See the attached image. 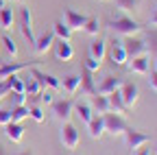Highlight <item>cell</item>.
Returning a JSON list of instances; mask_svg holds the SVG:
<instances>
[{"mask_svg": "<svg viewBox=\"0 0 157 155\" xmlns=\"http://www.w3.org/2000/svg\"><path fill=\"white\" fill-rule=\"evenodd\" d=\"M120 96H122L124 107L129 109V107H133V105L137 103L140 90H137V85H135V83H122V87H120Z\"/></svg>", "mask_w": 157, "mask_h": 155, "instance_id": "cell-11", "label": "cell"}, {"mask_svg": "<svg viewBox=\"0 0 157 155\" xmlns=\"http://www.w3.org/2000/svg\"><path fill=\"white\" fill-rule=\"evenodd\" d=\"M52 48H55V59L57 61H70L72 57H74V48L66 40H55Z\"/></svg>", "mask_w": 157, "mask_h": 155, "instance_id": "cell-8", "label": "cell"}, {"mask_svg": "<svg viewBox=\"0 0 157 155\" xmlns=\"http://www.w3.org/2000/svg\"><path fill=\"white\" fill-rule=\"evenodd\" d=\"M124 140H127V144H129L131 151H140L151 138H148L146 133H140V131H135V129H129V127H127V131H124Z\"/></svg>", "mask_w": 157, "mask_h": 155, "instance_id": "cell-6", "label": "cell"}, {"mask_svg": "<svg viewBox=\"0 0 157 155\" xmlns=\"http://www.w3.org/2000/svg\"><path fill=\"white\" fill-rule=\"evenodd\" d=\"M107 101H109V111L118 114V116H127V107L122 103V96H120V90H116L107 96Z\"/></svg>", "mask_w": 157, "mask_h": 155, "instance_id": "cell-16", "label": "cell"}, {"mask_svg": "<svg viewBox=\"0 0 157 155\" xmlns=\"http://www.w3.org/2000/svg\"><path fill=\"white\" fill-rule=\"evenodd\" d=\"M13 24H15V13H13V9H11L9 5L0 7V26L7 29V31H11Z\"/></svg>", "mask_w": 157, "mask_h": 155, "instance_id": "cell-19", "label": "cell"}, {"mask_svg": "<svg viewBox=\"0 0 157 155\" xmlns=\"http://www.w3.org/2000/svg\"><path fill=\"white\" fill-rule=\"evenodd\" d=\"M151 26H155V29H157V9H155V13L151 15Z\"/></svg>", "mask_w": 157, "mask_h": 155, "instance_id": "cell-41", "label": "cell"}, {"mask_svg": "<svg viewBox=\"0 0 157 155\" xmlns=\"http://www.w3.org/2000/svg\"><path fill=\"white\" fill-rule=\"evenodd\" d=\"M9 122H11V111L0 109V125H9Z\"/></svg>", "mask_w": 157, "mask_h": 155, "instance_id": "cell-39", "label": "cell"}, {"mask_svg": "<svg viewBox=\"0 0 157 155\" xmlns=\"http://www.w3.org/2000/svg\"><path fill=\"white\" fill-rule=\"evenodd\" d=\"M124 46V52L129 59H133V57H140V55H148V48H146V42L137 40V37H127V40L122 42Z\"/></svg>", "mask_w": 157, "mask_h": 155, "instance_id": "cell-4", "label": "cell"}, {"mask_svg": "<svg viewBox=\"0 0 157 155\" xmlns=\"http://www.w3.org/2000/svg\"><path fill=\"white\" fill-rule=\"evenodd\" d=\"M83 31L90 33V35H98V31H101V24H98V17H87L85 24H83Z\"/></svg>", "mask_w": 157, "mask_h": 155, "instance_id": "cell-29", "label": "cell"}, {"mask_svg": "<svg viewBox=\"0 0 157 155\" xmlns=\"http://www.w3.org/2000/svg\"><path fill=\"white\" fill-rule=\"evenodd\" d=\"M20 31H22V35L29 40V44H35L37 37L33 35V15H31L29 7H24L22 11H20Z\"/></svg>", "mask_w": 157, "mask_h": 155, "instance_id": "cell-5", "label": "cell"}, {"mask_svg": "<svg viewBox=\"0 0 157 155\" xmlns=\"http://www.w3.org/2000/svg\"><path fill=\"white\" fill-rule=\"evenodd\" d=\"M109 29H111L116 35H124V37H135L137 33L142 31V26L137 24L133 17H129V15H122V17L111 20V22H109Z\"/></svg>", "mask_w": 157, "mask_h": 155, "instance_id": "cell-1", "label": "cell"}, {"mask_svg": "<svg viewBox=\"0 0 157 155\" xmlns=\"http://www.w3.org/2000/svg\"><path fill=\"white\" fill-rule=\"evenodd\" d=\"M7 5V0H0V7H5Z\"/></svg>", "mask_w": 157, "mask_h": 155, "instance_id": "cell-45", "label": "cell"}, {"mask_svg": "<svg viewBox=\"0 0 157 155\" xmlns=\"http://www.w3.org/2000/svg\"><path fill=\"white\" fill-rule=\"evenodd\" d=\"M137 155H148V151H144V149H140V151H137Z\"/></svg>", "mask_w": 157, "mask_h": 155, "instance_id": "cell-42", "label": "cell"}, {"mask_svg": "<svg viewBox=\"0 0 157 155\" xmlns=\"http://www.w3.org/2000/svg\"><path fill=\"white\" fill-rule=\"evenodd\" d=\"M44 83H46V87H50L52 92H55V90H61V81H59L57 76H52V74H46V72H44Z\"/></svg>", "mask_w": 157, "mask_h": 155, "instance_id": "cell-33", "label": "cell"}, {"mask_svg": "<svg viewBox=\"0 0 157 155\" xmlns=\"http://www.w3.org/2000/svg\"><path fill=\"white\" fill-rule=\"evenodd\" d=\"M52 33H55V37H59V40H66V42H70V37H72V31H70L61 20L52 24Z\"/></svg>", "mask_w": 157, "mask_h": 155, "instance_id": "cell-24", "label": "cell"}, {"mask_svg": "<svg viewBox=\"0 0 157 155\" xmlns=\"http://www.w3.org/2000/svg\"><path fill=\"white\" fill-rule=\"evenodd\" d=\"M92 105L98 109V114H107V111H109V101H107V96H101V94L92 96Z\"/></svg>", "mask_w": 157, "mask_h": 155, "instance_id": "cell-26", "label": "cell"}, {"mask_svg": "<svg viewBox=\"0 0 157 155\" xmlns=\"http://www.w3.org/2000/svg\"><path fill=\"white\" fill-rule=\"evenodd\" d=\"M17 155H33L31 151H22V153H17Z\"/></svg>", "mask_w": 157, "mask_h": 155, "instance_id": "cell-43", "label": "cell"}, {"mask_svg": "<svg viewBox=\"0 0 157 155\" xmlns=\"http://www.w3.org/2000/svg\"><path fill=\"white\" fill-rule=\"evenodd\" d=\"M109 59H111V64L113 66H127V61H129V57H127V52H124V46H122V42L120 40H116V42H111V46H109Z\"/></svg>", "mask_w": 157, "mask_h": 155, "instance_id": "cell-7", "label": "cell"}, {"mask_svg": "<svg viewBox=\"0 0 157 155\" xmlns=\"http://www.w3.org/2000/svg\"><path fill=\"white\" fill-rule=\"evenodd\" d=\"M0 155H7V151H5L2 146H0Z\"/></svg>", "mask_w": 157, "mask_h": 155, "instance_id": "cell-44", "label": "cell"}, {"mask_svg": "<svg viewBox=\"0 0 157 155\" xmlns=\"http://www.w3.org/2000/svg\"><path fill=\"white\" fill-rule=\"evenodd\" d=\"M72 109H74V105H72V101H55L52 103V114H55V118L57 120H61V122H68L70 120V116H72Z\"/></svg>", "mask_w": 157, "mask_h": 155, "instance_id": "cell-9", "label": "cell"}, {"mask_svg": "<svg viewBox=\"0 0 157 155\" xmlns=\"http://www.w3.org/2000/svg\"><path fill=\"white\" fill-rule=\"evenodd\" d=\"M0 44H2V50L9 55V57H15L17 55V44L11 40L9 35H5V37H0Z\"/></svg>", "mask_w": 157, "mask_h": 155, "instance_id": "cell-28", "label": "cell"}, {"mask_svg": "<svg viewBox=\"0 0 157 155\" xmlns=\"http://www.w3.org/2000/svg\"><path fill=\"white\" fill-rule=\"evenodd\" d=\"M120 87H122V81L118 79V76H107V79L96 87V94H101V96H109L111 92L120 90Z\"/></svg>", "mask_w": 157, "mask_h": 155, "instance_id": "cell-15", "label": "cell"}, {"mask_svg": "<svg viewBox=\"0 0 157 155\" xmlns=\"http://www.w3.org/2000/svg\"><path fill=\"white\" fill-rule=\"evenodd\" d=\"M148 64H151L148 55L133 57V59H129V70L135 72V74H148V72H151V70H148Z\"/></svg>", "mask_w": 157, "mask_h": 155, "instance_id": "cell-13", "label": "cell"}, {"mask_svg": "<svg viewBox=\"0 0 157 155\" xmlns=\"http://www.w3.org/2000/svg\"><path fill=\"white\" fill-rule=\"evenodd\" d=\"M85 70H90V72L101 70V61H96V59H92V57H87V61H85Z\"/></svg>", "mask_w": 157, "mask_h": 155, "instance_id": "cell-38", "label": "cell"}, {"mask_svg": "<svg viewBox=\"0 0 157 155\" xmlns=\"http://www.w3.org/2000/svg\"><path fill=\"white\" fill-rule=\"evenodd\" d=\"M5 135L11 140V142H22V138H24V127L20 125V122H9V125H5Z\"/></svg>", "mask_w": 157, "mask_h": 155, "instance_id": "cell-18", "label": "cell"}, {"mask_svg": "<svg viewBox=\"0 0 157 155\" xmlns=\"http://www.w3.org/2000/svg\"><path fill=\"white\" fill-rule=\"evenodd\" d=\"M148 81H151V87L157 92V70H155V72H151V79H148Z\"/></svg>", "mask_w": 157, "mask_h": 155, "instance_id": "cell-40", "label": "cell"}, {"mask_svg": "<svg viewBox=\"0 0 157 155\" xmlns=\"http://www.w3.org/2000/svg\"><path fill=\"white\" fill-rule=\"evenodd\" d=\"M22 68H29V64H0V79H7L11 74H17Z\"/></svg>", "mask_w": 157, "mask_h": 155, "instance_id": "cell-21", "label": "cell"}, {"mask_svg": "<svg viewBox=\"0 0 157 155\" xmlns=\"http://www.w3.org/2000/svg\"><path fill=\"white\" fill-rule=\"evenodd\" d=\"M116 9L122 13H135L137 11V0H116Z\"/></svg>", "mask_w": 157, "mask_h": 155, "instance_id": "cell-25", "label": "cell"}, {"mask_svg": "<svg viewBox=\"0 0 157 155\" xmlns=\"http://www.w3.org/2000/svg\"><path fill=\"white\" fill-rule=\"evenodd\" d=\"M0 64H5V61H2V57H0Z\"/></svg>", "mask_w": 157, "mask_h": 155, "instance_id": "cell-47", "label": "cell"}, {"mask_svg": "<svg viewBox=\"0 0 157 155\" xmlns=\"http://www.w3.org/2000/svg\"><path fill=\"white\" fill-rule=\"evenodd\" d=\"M37 96H39V99H42V103H46V105H52V103H55V94H52V90H42Z\"/></svg>", "mask_w": 157, "mask_h": 155, "instance_id": "cell-36", "label": "cell"}, {"mask_svg": "<svg viewBox=\"0 0 157 155\" xmlns=\"http://www.w3.org/2000/svg\"><path fill=\"white\" fill-rule=\"evenodd\" d=\"M81 92L87 94V96H96V85H94V79H92V72L90 70H83L81 74Z\"/></svg>", "mask_w": 157, "mask_h": 155, "instance_id": "cell-20", "label": "cell"}, {"mask_svg": "<svg viewBox=\"0 0 157 155\" xmlns=\"http://www.w3.org/2000/svg\"><path fill=\"white\" fill-rule=\"evenodd\" d=\"M63 17H66L63 24H66L70 31H81L83 24H85V20H87V15L76 13V11H72V9H66V11H63Z\"/></svg>", "mask_w": 157, "mask_h": 155, "instance_id": "cell-10", "label": "cell"}, {"mask_svg": "<svg viewBox=\"0 0 157 155\" xmlns=\"http://www.w3.org/2000/svg\"><path fill=\"white\" fill-rule=\"evenodd\" d=\"M9 92H11L9 81H7V79H0V101H2L5 96H9Z\"/></svg>", "mask_w": 157, "mask_h": 155, "instance_id": "cell-37", "label": "cell"}, {"mask_svg": "<svg viewBox=\"0 0 157 155\" xmlns=\"http://www.w3.org/2000/svg\"><path fill=\"white\" fill-rule=\"evenodd\" d=\"M105 55H107V44H105V40H101V37H96V40H94V42L90 44V57H92V59H96V61H101V64H103Z\"/></svg>", "mask_w": 157, "mask_h": 155, "instance_id": "cell-17", "label": "cell"}, {"mask_svg": "<svg viewBox=\"0 0 157 155\" xmlns=\"http://www.w3.org/2000/svg\"><path fill=\"white\" fill-rule=\"evenodd\" d=\"M7 81H9V85H11V92H20V94H24V81L20 79L17 74L7 76Z\"/></svg>", "mask_w": 157, "mask_h": 155, "instance_id": "cell-30", "label": "cell"}, {"mask_svg": "<svg viewBox=\"0 0 157 155\" xmlns=\"http://www.w3.org/2000/svg\"><path fill=\"white\" fill-rule=\"evenodd\" d=\"M42 92V85H39L35 79H29V83H24V94L26 96H37Z\"/></svg>", "mask_w": 157, "mask_h": 155, "instance_id": "cell-31", "label": "cell"}, {"mask_svg": "<svg viewBox=\"0 0 157 155\" xmlns=\"http://www.w3.org/2000/svg\"><path fill=\"white\" fill-rule=\"evenodd\" d=\"M29 116H31L35 122H44V120H46V116H44L42 107H37V105H31V107H29Z\"/></svg>", "mask_w": 157, "mask_h": 155, "instance_id": "cell-32", "label": "cell"}, {"mask_svg": "<svg viewBox=\"0 0 157 155\" xmlns=\"http://www.w3.org/2000/svg\"><path fill=\"white\" fill-rule=\"evenodd\" d=\"M74 109H76V116L78 118H81V122H90L92 118H94V114H92V107L87 105V103H76L74 105Z\"/></svg>", "mask_w": 157, "mask_h": 155, "instance_id": "cell-23", "label": "cell"}, {"mask_svg": "<svg viewBox=\"0 0 157 155\" xmlns=\"http://www.w3.org/2000/svg\"><path fill=\"white\" fill-rule=\"evenodd\" d=\"M146 48L151 50L153 57H157V31H151V33H148V44H146Z\"/></svg>", "mask_w": 157, "mask_h": 155, "instance_id": "cell-35", "label": "cell"}, {"mask_svg": "<svg viewBox=\"0 0 157 155\" xmlns=\"http://www.w3.org/2000/svg\"><path fill=\"white\" fill-rule=\"evenodd\" d=\"M55 44V33H44L42 37H37L33 48H35V55H46Z\"/></svg>", "mask_w": 157, "mask_h": 155, "instance_id": "cell-12", "label": "cell"}, {"mask_svg": "<svg viewBox=\"0 0 157 155\" xmlns=\"http://www.w3.org/2000/svg\"><path fill=\"white\" fill-rule=\"evenodd\" d=\"M87 129H90V138L92 140H101L105 135V120H103V114L101 116H94V118L87 122Z\"/></svg>", "mask_w": 157, "mask_h": 155, "instance_id": "cell-14", "label": "cell"}, {"mask_svg": "<svg viewBox=\"0 0 157 155\" xmlns=\"http://www.w3.org/2000/svg\"><path fill=\"white\" fill-rule=\"evenodd\" d=\"M11 94V105L13 107H20V105H26V94H20V92H9Z\"/></svg>", "mask_w": 157, "mask_h": 155, "instance_id": "cell-34", "label": "cell"}, {"mask_svg": "<svg viewBox=\"0 0 157 155\" xmlns=\"http://www.w3.org/2000/svg\"><path fill=\"white\" fill-rule=\"evenodd\" d=\"M61 85H63V90H66L68 94H76L78 85H81V74H68Z\"/></svg>", "mask_w": 157, "mask_h": 155, "instance_id": "cell-22", "label": "cell"}, {"mask_svg": "<svg viewBox=\"0 0 157 155\" xmlns=\"http://www.w3.org/2000/svg\"><path fill=\"white\" fill-rule=\"evenodd\" d=\"M103 120H105V133H109V135H124V131H127V122H124V116H118V114H113V111H107V114H103Z\"/></svg>", "mask_w": 157, "mask_h": 155, "instance_id": "cell-2", "label": "cell"}, {"mask_svg": "<svg viewBox=\"0 0 157 155\" xmlns=\"http://www.w3.org/2000/svg\"><path fill=\"white\" fill-rule=\"evenodd\" d=\"M61 144L68 149V151H74L76 146H78V131H76V127L74 125H70V122H63V129H61Z\"/></svg>", "mask_w": 157, "mask_h": 155, "instance_id": "cell-3", "label": "cell"}, {"mask_svg": "<svg viewBox=\"0 0 157 155\" xmlns=\"http://www.w3.org/2000/svg\"><path fill=\"white\" fill-rule=\"evenodd\" d=\"M13 2H24V0H13Z\"/></svg>", "mask_w": 157, "mask_h": 155, "instance_id": "cell-46", "label": "cell"}, {"mask_svg": "<svg viewBox=\"0 0 157 155\" xmlns=\"http://www.w3.org/2000/svg\"><path fill=\"white\" fill-rule=\"evenodd\" d=\"M24 118H29V105H20L11 109V122H22Z\"/></svg>", "mask_w": 157, "mask_h": 155, "instance_id": "cell-27", "label": "cell"}]
</instances>
